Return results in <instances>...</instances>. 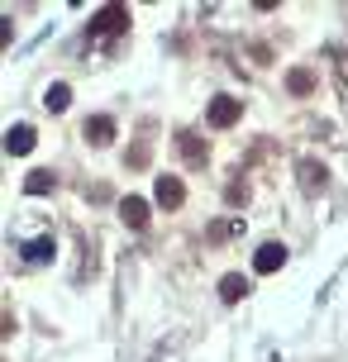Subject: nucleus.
Here are the masks:
<instances>
[{
  "instance_id": "obj_4",
  "label": "nucleus",
  "mask_w": 348,
  "mask_h": 362,
  "mask_svg": "<svg viewBox=\"0 0 348 362\" xmlns=\"http://www.w3.org/2000/svg\"><path fill=\"white\" fill-rule=\"evenodd\" d=\"M34 143H38V138H34V129H29V124H10V129H5V153H10V158L34 153Z\"/></svg>"
},
{
  "instance_id": "obj_16",
  "label": "nucleus",
  "mask_w": 348,
  "mask_h": 362,
  "mask_svg": "<svg viewBox=\"0 0 348 362\" xmlns=\"http://www.w3.org/2000/svg\"><path fill=\"white\" fill-rule=\"evenodd\" d=\"M238 229H243V219H225V224L210 229V239H229V234H238Z\"/></svg>"
},
{
  "instance_id": "obj_11",
  "label": "nucleus",
  "mask_w": 348,
  "mask_h": 362,
  "mask_svg": "<svg viewBox=\"0 0 348 362\" xmlns=\"http://www.w3.org/2000/svg\"><path fill=\"white\" fill-rule=\"evenodd\" d=\"M43 105H48V110H67V105H72V90H67V82H53V86L43 90Z\"/></svg>"
},
{
  "instance_id": "obj_3",
  "label": "nucleus",
  "mask_w": 348,
  "mask_h": 362,
  "mask_svg": "<svg viewBox=\"0 0 348 362\" xmlns=\"http://www.w3.org/2000/svg\"><path fill=\"white\" fill-rule=\"evenodd\" d=\"M82 134H86V143L105 148V143H115V119H110V114H91V119L82 124Z\"/></svg>"
},
{
  "instance_id": "obj_14",
  "label": "nucleus",
  "mask_w": 348,
  "mask_h": 362,
  "mask_svg": "<svg viewBox=\"0 0 348 362\" xmlns=\"http://www.w3.org/2000/svg\"><path fill=\"white\" fill-rule=\"evenodd\" d=\"M220 295H225V300H243V295H248V281H243V276H238V272H229V276H225V281H220Z\"/></svg>"
},
{
  "instance_id": "obj_1",
  "label": "nucleus",
  "mask_w": 348,
  "mask_h": 362,
  "mask_svg": "<svg viewBox=\"0 0 348 362\" xmlns=\"http://www.w3.org/2000/svg\"><path fill=\"white\" fill-rule=\"evenodd\" d=\"M124 29H129V10L124 5H105V10L91 14V43H105V38H115Z\"/></svg>"
},
{
  "instance_id": "obj_5",
  "label": "nucleus",
  "mask_w": 348,
  "mask_h": 362,
  "mask_svg": "<svg viewBox=\"0 0 348 362\" xmlns=\"http://www.w3.org/2000/svg\"><path fill=\"white\" fill-rule=\"evenodd\" d=\"M153 195H158V205H162V210H177V205L186 200V186H182L177 177H158Z\"/></svg>"
},
{
  "instance_id": "obj_8",
  "label": "nucleus",
  "mask_w": 348,
  "mask_h": 362,
  "mask_svg": "<svg viewBox=\"0 0 348 362\" xmlns=\"http://www.w3.org/2000/svg\"><path fill=\"white\" fill-rule=\"evenodd\" d=\"M282 263H286V248H282V243H262V248L253 253V272H262V276L277 272Z\"/></svg>"
},
{
  "instance_id": "obj_12",
  "label": "nucleus",
  "mask_w": 348,
  "mask_h": 362,
  "mask_svg": "<svg viewBox=\"0 0 348 362\" xmlns=\"http://www.w3.org/2000/svg\"><path fill=\"white\" fill-rule=\"evenodd\" d=\"M286 86H291V95H310V90H315V72H310V67H296V72L286 77Z\"/></svg>"
},
{
  "instance_id": "obj_10",
  "label": "nucleus",
  "mask_w": 348,
  "mask_h": 362,
  "mask_svg": "<svg viewBox=\"0 0 348 362\" xmlns=\"http://www.w3.org/2000/svg\"><path fill=\"white\" fill-rule=\"evenodd\" d=\"M58 248H53V234H43V239H34V243H24V263H48Z\"/></svg>"
},
{
  "instance_id": "obj_9",
  "label": "nucleus",
  "mask_w": 348,
  "mask_h": 362,
  "mask_svg": "<svg viewBox=\"0 0 348 362\" xmlns=\"http://www.w3.org/2000/svg\"><path fill=\"white\" fill-rule=\"evenodd\" d=\"M296 172H301V186H306V191H310V195H315V191H325V186H330V172H325V167H320V162H315V158H301V167H296Z\"/></svg>"
},
{
  "instance_id": "obj_17",
  "label": "nucleus",
  "mask_w": 348,
  "mask_h": 362,
  "mask_svg": "<svg viewBox=\"0 0 348 362\" xmlns=\"http://www.w3.org/2000/svg\"><path fill=\"white\" fill-rule=\"evenodd\" d=\"M124 162H129V167H143V162H148V143H138V148H134Z\"/></svg>"
},
{
  "instance_id": "obj_6",
  "label": "nucleus",
  "mask_w": 348,
  "mask_h": 362,
  "mask_svg": "<svg viewBox=\"0 0 348 362\" xmlns=\"http://www.w3.org/2000/svg\"><path fill=\"white\" fill-rule=\"evenodd\" d=\"M177 148H182V158H186L191 167H206V158H210V148H206L191 129H182V134H177Z\"/></svg>"
},
{
  "instance_id": "obj_13",
  "label": "nucleus",
  "mask_w": 348,
  "mask_h": 362,
  "mask_svg": "<svg viewBox=\"0 0 348 362\" xmlns=\"http://www.w3.org/2000/svg\"><path fill=\"white\" fill-rule=\"evenodd\" d=\"M53 186H58L53 172H29V177H24V191H29V195H48Z\"/></svg>"
},
{
  "instance_id": "obj_15",
  "label": "nucleus",
  "mask_w": 348,
  "mask_h": 362,
  "mask_svg": "<svg viewBox=\"0 0 348 362\" xmlns=\"http://www.w3.org/2000/svg\"><path fill=\"white\" fill-rule=\"evenodd\" d=\"M225 200L229 205H248V181H229L225 186Z\"/></svg>"
},
{
  "instance_id": "obj_7",
  "label": "nucleus",
  "mask_w": 348,
  "mask_h": 362,
  "mask_svg": "<svg viewBox=\"0 0 348 362\" xmlns=\"http://www.w3.org/2000/svg\"><path fill=\"white\" fill-rule=\"evenodd\" d=\"M119 219H124L129 229H143V224H148V200H143V195H124V200H119Z\"/></svg>"
},
{
  "instance_id": "obj_2",
  "label": "nucleus",
  "mask_w": 348,
  "mask_h": 362,
  "mask_svg": "<svg viewBox=\"0 0 348 362\" xmlns=\"http://www.w3.org/2000/svg\"><path fill=\"white\" fill-rule=\"evenodd\" d=\"M206 119H210L215 129H229V124L243 119V100H234V95H215L210 110H206Z\"/></svg>"
}]
</instances>
